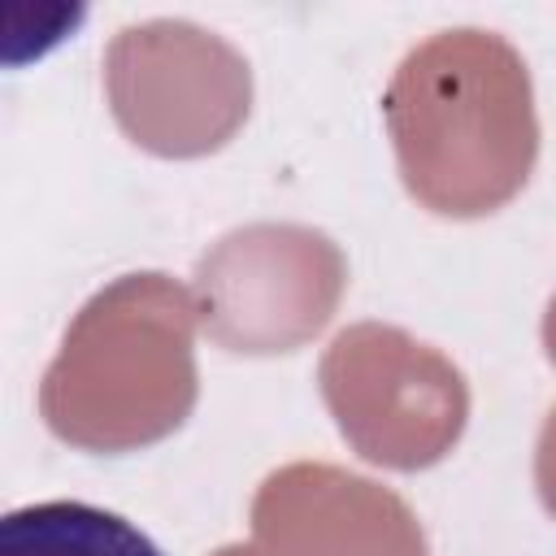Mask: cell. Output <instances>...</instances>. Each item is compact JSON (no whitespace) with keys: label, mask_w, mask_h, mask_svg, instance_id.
<instances>
[{"label":"cell","mask_w":556,"mask_h":556,"mask_svg":"<svg viewBox=\"0 0 556 556\" xmlns=\"http://www.w3.org/2000/svg\"><path fill=\"white\" fill-rule=\"evenodd\" d=\"M148 278H126L113 291L96 295L65 334V348L43 378V417L61 439L83 447H126L156 439L182 421V408L174 400L139 382L152 378L169 391L191 395L187 330L169 334L156 348L135 343L148 317H139Z\"/></svg>","instance_id":"cell-1"},{"label":"cell","mask_w":556,"mask_h":556,"mask_svg":"<svg viewBox=\"0 0 556 556\" xmlns=\"http://www.w3.org/2000/svg\"><path fill=\"white\" fill-rule=\"evenodd\" d=\"M0 556H161V547L109 508L48 500L4 513Z\"/></svg>","instance_id":"cell-2"}]
</instances>
